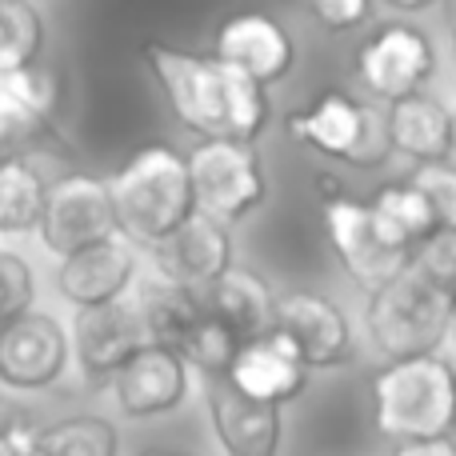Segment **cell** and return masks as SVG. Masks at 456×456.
Here are the masks:
<instances>
[{
    "mask_svg": "<svg viewBox=\"0 0 456 456\" xmlns=\"http://www.w3.org/2000/svg\"><path fill=\"white\" fill-rule=\"evenodd\" d=\"M409 268L428 284V289H436L449 300H456V232L436 228L433 236H425V240L409 252Z\"/></svg>",
    "mask_w": 456,
    "mask_h": 456,
    "instance_id": "27",
    "label": "cell"
},
{
    "mask_svg": "<svg viewBox=\"0 0 456 456\" xmlns=\"http://www.w3.org/2000/svg\"><path fill=\"white\" fill-rule=\"evenodd\" d=\"M444 340H452V345H456V300L449 305V324H444Z\"/></svg>",
    "mask_w": 456,
    "mask_h": 456,
    "instance_id": "35",
    "label": "cell"
},
{
    "mask_svg": "<svg viewBox=\"0 0 456 456\" xmlns=\"http://www.w3.org/2000/svg\"><path fill=\"white\" fill-rule=\"evenodd\" d=\"M173 353L181 356L189 369L205 372V377L216 385V380H224L228 369H232V356L240 353V340H236L221 321H213V316L200 308V316L189 324V332L181 337V345H176Z\"/></svg>",
    "mask_w": 456,
    "mask_h": 456,
    "instance_id": "26",
    "label": "cell"
},
{
    "mask_svg": "<svg viewBox=\"0 0 456 456\" xmlns=\"http://www.w3.org/2000/svg\"><path fill=\"white\" fill-rule=\"evenodd\" d=\"M208 420L224 456H276L281 449V409L244 401L224 380L208 393Z\"/></svg>",
    "mask_w": 456,
    "mask_h": 456,
    "instance_id": "19",
    "label": "cell"
},
{
    "mask_svg": "<svg viewBox=\"0 0 456 456\" xmlns=\"http://www.w3.org/2000/svg\"><path fill=\"white\" fill-rule=\"evenodd\" d=\"M284 133L297 144L353 168H377L393 157L385 133V112L348 93H321L308 109L284 117Z\"/></svg>",
    "mask_w": 456,
    "mask_h": 456,
    "instance_id": "5",
    "label": "cell"
},
{
    "mask_svg": "<svg viewBox=\"0 0 456 456\" xmlns=\"http://www.w3.org/2000/svg\"><path fill=\"white\" fill-rule=\"evenodd\" d=\"M37 433L40 428L12 420V425L0 428V456H37Z\"/></svg>",
    "mask_w": 456,
    "mask_h": 456,
    "instance_id": "33",
    "label": "cell"
},
{
    "mask_svg": "<svg viewBox=\"0 0 456 456\" xmlns=\"http://www.w3.org/2000/svg\"><path fill=\"white\" fill-rule=\"evenodd\" d=\"M109 385H112V396H117L120 417L128 420L165 417V412L181 409L184 396H189V364L173 348L149 345Z\"/></svg>",
    "mask_w": 456,
    "mask_h": 456,
    "instance_id": "15",
    "label": "cell"
},
{
    "mask_svg": "<svg viewBox=\"0 0 456 456\" xmlns=\"http://www.w3.org/2000/svg\"><path fill=\"white\" fill-rule=\"evenodd\" d=\"M120 433L104 417H69L37 433V456H117Z\"/></svg>",
    "mask_w": 456,
    "mask_h": 456,
    "instance_id": "25",
    "label": "cell"
},
{
    "mask_svg": "<svg viewBox=\"0 0 456 456\" xmlns=\"http://www.w3.org/2000/svg\"><path fill=\"white\" fill-rule=\"evenodd\" d=\"M273 332L289 340L308 372L337 369V364L353 361V324H348L345 308L324 292L297 289L276 297Z\"/></svg>",
    "mask_w": 456,
    "mask_h": 456,
    "instance_id": "10",
    "label": "cell"
},
{
    "mask_svg": "<svg viewBox=\"0 0 456 456\" xmlns=\"http://www.w3.org/2000/svg\"><path fill=\"white\" fill-rule=\"evenodd\" d=\"M109 200L117 236L141 248H157L176 224L192 216V192L184 157L168 144H144L112 173Z\"/></svg>",
    "mask_w": 456,
    "mask_h": 456,
    "instance_id": "3",
    "label": "cell"
},
{
    "mask_svg": "<svg viewBox=\"0 0 456 456\" xmlns=\"http://www.w3.org/2000/svg\"><path fill=\"white\" fill-rule=\"evenodd\" d=\"M449 305L444 292L428 289L412 268L396 273L380 289L369 292L364 321L369 337L388 361H409V356H428L444 345V324H449Z\"/></svg>",
    "mask_w": 456,
    "mask_h": 456,
    "instance_id": "4",
    "label": "cell"
},
{
    "mask_svg": "<svg viewBox=\"0 0 456 456\" xmlns=\"http://www.w3.org/2000/svg\"><path fill=\"white\" fill-rule=\"evenodd\" d=\"M224 385L236 396L252 404H265V409H281V404L297 401L308 385V369L300 364V356L292 353V345L276 332L240 345V353L232 356V369H228Z\"/></svg>",
    "mask_w": 456,
    "mask_h": 456,
    "instance_id": "16",
    "label": "cell"
},
{
    "mask_svg": "<svg viewBox=\"0 0 456 456\" xmlns=\"http://www.w3.org/2000/svg\"><path fill=\"white\" fill-rule=\"evenodd\" d=\"M393 456H456L452 441H428V444H401Z\"/></svg>",
    "mask_w": 456,
    "mask_h": 456,
    "instance_id": "34",
    "label": "cell"
},
{
    "mask_svg": "<svg viewBox=\"0 0 456 456\" xmlns=\"http://www.w3.org/2000/svg\"><path fill=\"white\" fill-rule=\"evenodd\" d=\"M420 189V197L433 208L436 228H449L456 232V165L449 160H436V165H417V173L409 176Z\"/></svg>",
    "mask_w": 456,
    "mask_h": 456,
    "instance_id": "31",
    "label": "cell"
},
{
    "mask_svg": "<svg viewBox=\"0 0 456 456\" xmlns=\"http://www.w3.org/2000/svg\"><path fill=\"white\" fill-rule=\"evenodd\" d=\"M449 165H456V112H452V125H449Z\"/></svg>",
    "mask_w": 456,
    "mask_h": 456,
    "instance_id": "36",
    "label": "cell"
},
{
    "mask_svg": "<svg viewBox=\"0 0 456 456\" xmlns=\"http://www.w3.org/2000/svg\"><path fill=\"white\" fill-rule=\"evenodd\" d=\"M45 53V16L28 0H0V77L40 64Z\"/></svg>",
    "mask_w": 456,
    "mask_h": 456,
    "instance_id": "24",
    "label": "cell"
},
{
    "mask_svg": "<svg viewBox=\"0 0 456 456\" xmlns=\"http://www.w3.org/2000/svg\"><path fill=\"white\" fill-rule=\"evenodd\" d=\"M308 12H313V20H321L329 32H345V28H356V24L369 20L372 4H364V0H316Z\"/></svg>",
    "mask_w": 456,
    "mask_h": 456,
    "instance_id": "32",
    "label": "cell"
},
{
    "mask_svg": "<svg viewBox=\"0 0 456 456\" xmlns=\"http://www.w3.org/2000/svg\"><path fill=\"white\" fill-rule=\"evenodd\" d=\"M192 192V213L208 216L216 224H236L265 205L268 181L256 149L240 141H200L184 157Z\"/></svg>",
    "mask_w": 456,
    "mask_h": 456,
    "instance_id": "6",
    "label": "cell"
},
{
    "mask_svg": "<svg viewBox=\"0 0 456 456\" xmlns=\"http://www.w3.org/2000/svg\"><path fill=\"white\" fill-rule=\"evenodd\" d=\"M48 184L28 157L0 160V236H20L40 228Z\"/></svg>",
    "mask_w": 456,
    "mask_h": 456,
    "instance_id": "21",
    "label": "cell"
},
{
    "mask_svg": "<svg viewBox=\"0 0 456 456\" xmlns=\"http://www.w3.org/2000/svg\"><path fill=\"white\" fill-rule=\"evenodd\" d=\"M69 332L48 313H24L0 329V385L16 393L53 388L69 369Z\"/></svg>",
    "mask_w": 456,
    "mask_h": 456,
    "instance_id": "12",
    "label": "cell"
},
{
    "mask_svg": "<svg viewBox=\"0 0 456 456\" xmlns=\"http://www.w3.org/2000/svg\"><path fill=\"white\" fill-rule=\"evenodd\" d=\"M144 64L157 77L173 117L205 141L252 144L268 125V93L252 80L236 77L221 61L200 53L149 40Z\"/></svg>",
    "mask_w": 456,
    "mask_h": 456,
    "instance_id": "1",
    "label": "cell"
},
{
    "mask_svg": "<svg viewBox=\"0 0 456 456\" xmlns=\"http://www.w3.org/2000/svg\"><path fill=\"white\" fill-rule=\"evenodd\" d=\"M321 216H324V236H329L340 268L361 289L372 292L409 268V248L380 224V216L369 208V200L329 192L321 205Z\"/></svg>",
    "mask_w": 456,
    "mask_h": 456,
    "instance_id": "7",
    "label": "cell"
},
{
    "mask_svg": "<svg viewBox=\"0 0 456 456\" xmlns=\"http://www.w3.org/2000/svg\"><path fill=\"white\" fill-rule=\"evenodd\" d=\"M45 120L32 117L12 93L0 88V160H20L45 133Z\"/></svg>",
    "mask_w": 456,
    "mask_h": 456,
    "instance_id": "30",
    "label": "cell"
},
{
    "mask_svg": "<svg viewBox=\"0 0 456 456\" xmlns=\"http://www.w3.org/2000/svg\"><path fill=\"white\" fill-rule=\"evenodd\" d=\"M200 308L213 321H221L240 345L273 332L276 321V292L256 268L248 265H232L200 292Z\"/></svg>",
    "mask_w": 456,
    "mask_h": 456,
    "instance_id": "18",
    "label": "cell"
},
{
    "mask_svg": "<svg viewBox=\"0 0 456 456\" xmlns=\"http://www.w3.org/2000/svg\"><path fill=\"white\" fill-rule=\"evenodd\" d=\"M32 297H37V276H32L28 260L0 248V329L12 324L16 316L32 313Z\"/></svg>",
    "mask_w": 456,
    "mask_h": 456,
    "instance_id": "29",
    "label": "cell"
},
{
    "mask_svg": "<svg viewBox=\"0 0 456 456\" xmlns=\"http://www.w3.org/2000/svg\"><path fill=\"white\" fill-rule=\"evenodd\" d=\"M0 88L12 93L32 117H40L45 125H53L56 101H61V80H56L53 69H45V64H28V69L12 72V77H0Z\"/></svg>",
    "mask_w": 456,
    "mask_h": 456,
    "instance_id": "28",
    "label": "cell"
},
{
    "mask_svg": "<svg viewBox=\"0 0 456 456\" xmlns=\"http://www.w3.org/2000/svg\"><path fill=\"white\" fill-rule=\"evenodd\" d=\"M136 313L144 321V332H149L152 345L160 348H176L181 337L189 332V324L200 316V297L189 289H176L168 281H149L141 292V300H133Z\"/></svg>",
    "mask_w": 456,
    "mask_h": 456,
    "instance_id": "22",
    "label": "cell"
},
{
    "mask_svg": "<svg viewBox=\"0 0 456 456\" xmlns=\"http://www.w3.org/2000/svg\"><path fill=\"white\" fill-rule=\"evenodd\" d=\"M136 276V248L120 236L101 240L93 248H80L61 260L56 268V289L64 300L80 308H101L112 300H125L128 284Z\"/></svg>",
    "mask_w": 456,
    "mask_h": 456,
    "instance_id": "17",
    "label": "cell"
},
{
    "mask_svg": "<svg viewBox=\"0 0 456 456\" xmlns=\"http://www.w3.org/2000/svg\"><path fill=\"white\" fill-rule=\"evenodd\" d=\"M436 72L433 40L417 24H380L361 48H356V77L377 101L393 104L404 96L425 93V85Z\"/></svg>",
    "mask_w": 456,
    "mask_h": 456,
    "instance_id": "8",
    "label": "cell"
},
{
    "mask_svg": "<svg viewBox=\"0 0 456 456\" xmlns=\"http://www.w3.org/2000/svg\"><path fill=\"white\" fill-rule=\"evenodd\" d=\"M372 417L396 444L452 441L456 433V369L441 353L388 361L372 377Z\"/></svg>",
    "mask_w": 456,
    "mask_h": 456,
    "instance_id": "2",
    "label": "cell"
},
{
    "mask_svg": "<svg viewBox=\"0 0 456 456\" xmlns=\"http://www.w3.org/2000/svg\"><path fill=\"white\" fill-rule=\"evenodd\" d=\"M37 232L61 260L80 248H93L101 240H112L117 216H112L109 184L93 173H69L53 181Z\"/></svg>",
    "mask_w": 456,
    "mask_h": 456,
    "instance_id": "9",
    "label": "cell"
},
{
    "mask_svg": "<svg viewBox=\"0 0 456 456\" xmlns=\"http://www.w3.org/2000/svg\"><path fill=\"white\" fill-rule=\"evenodd\" d=\"M141 456H189V452H173V449H152V452H141Z\"/></svg>",
    "mask_w": 456,
    "mask_h": 456,
    "instance_id": "37",
    "label": "cell"
},
{
    "mask_svg": "<svg viewBox=\"0 0 456 456\" xmlns=\"http://www.w3.org/2000/svg\"><path fill=\"white\" fill-rule=\"evenodd\" d=\"M149 332L133 300H112L101 308H80L72 324L69 348L88 385H109L141 348H149Z\"/></svg>",
    "mask_w": 456,
    "mask_h": 456,
    "instance_id": "11",
    "label": "cell"
},
{
    "mask_svg": "<svg viewBox=\"0 0 456 456\" xmlns=\"http://www.w3.org/2000/svg\"><path fill=\"white\" fill-rule=\"evenodd\" d=\"M449 125H452V112L428 93L393 101L385 112V133L393 152L417 160V165L449 160Z\"/></svg>",
    "mask_w": 456,
    "mask_h": 456,
    "instance_id": "20",
    "label": "cell"
},
{
    "mask_svg": "<svg viewBox=\"0 0 456 456\" xmlns=\"http://www.w3.org/2000/svg\"><path fill=\"white\" fill-rule=\"evenodd\" d=\"M157 260L160 281L189 292H205L224 268H232V232L208 216L192 213L184 224H176L157 248H149Z\"/></svg>",
    "mask_w": 456,
    "mask_h": 456,
    "instance_id": "14",
    "label": "cell"
},
{
    "mask_svg": "<svg viewBox=\"0 0 456 456\" xmlns=\"http://www.w3.org/2000/svg\"><path fill=\"white\" fill-rule=\"evenodd\" d=\"M213 61H221L236 77L252 80V85H260L268 93L276 80H284L292 72L297 45H292V32L276 16L240 12L221 24L213 45Z\"/></svg>",
    "mask_w": 456,
    "mask_h": 456,
    "instance_id": "13",
    "label": "cell"
},
{
    "mask_svg": "<svg viewBox=\"0 0 456 456\" xmlns=\"http://www.w3.org/2000/svg\"><path fill=\"white\" fill-rule=\"evenodd\" d=\"M369 208L380 216V224L404 244V248H417L425 236L436 232V221H433V208L428 200L420 197V189L412 181H388L377 189V197L369 200Z\"/></svg>",
    "mask_w": 456,
    "mask_h": 456,
    "instance_id": "23",
    "label": "cell"
}]
</instances>
